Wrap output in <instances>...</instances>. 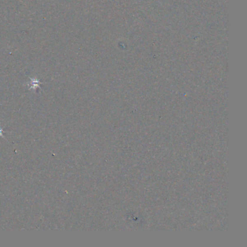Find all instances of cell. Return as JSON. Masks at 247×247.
I'll list each match as a JSON object with an SVG mask.
<instances>
[{
    "label": "cell",
    "mask_w": 247,
    "mask_h": 247,
    "mask_svg": "<svg viewBox=\"0 0 247 247\" xmlns=\"http://www.w3.org/2000/svg\"><path fill=\"white\" fill-rule=\"evenodd\" d=\"M0 137L4 138V136H3V128L1 127H0Z\"/></svg>",
    "instance_id": "obj_1"
}]
</instances>
